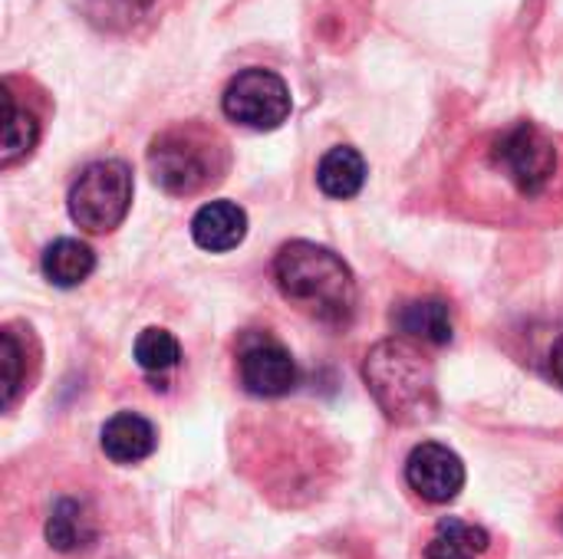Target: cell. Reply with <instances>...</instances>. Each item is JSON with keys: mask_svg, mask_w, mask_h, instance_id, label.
Returning <instances> with one entry per match:
<instances>
[{"mask_svg": "<svg viewBox=\"0 0 563 559\" xmlns=\"http://www.w3.org/2000/svg\"><path fill=\"white\" fill-rule=\"evenodd\" d=\"M274 280L280 293L317 323L346 326L353 320L356 280L333 250L310 241H290L274 260Z\"/></svg>", "mask_w": 563, "mask_h": 559, "instance_id": "cell-1", "label": "cell"}, {"mask_svg": "<svg viewBox=\"0 0 563 559\" xmlns=\"http://www.w3.org/2000/svg\"><path fill=\"white\" fill-rule=\"evenodd\" d=\"M363 379L389 422L419 425L435 415L432 362L409 339H383L363 362Z\"/></svg>", "mask_w": 563, "mask_h": 559, "instance_id": "cell-2", "label": "cell"}, {"mask_svg": "<svg viewBox=\"0 0 563 559\" xmlns=\"http://www.w3.org/2000/svg\"><path fill=\"white\" fill-rule=\"evenodd\" d=\"M228 165L224 142L201 125H178L162 132L148 148V168L168 194H198L214 185Z\"/></svg>", "mask_w": 563, "mask_h": 559, "instance_id": "cell-3", "label": "cell"}, {"mask_svg": "<svg viewBox=\"0 0 563 559\" xmlns=\"http://www.w3.org/2000/svg\"><path fill=\"white\" fill-rule=\"evenodd\" d=\"M132 168L119 158L92 161L69 188V217L89 234L115 231L132 208Z\"/></svg>", "mask_w": 563, "mask_h": 559, "instance_id": "cell-4", "label": "cell"}, {"mask_svg": "<svg viewBox=\"0 0 563 559\" xmlns=\"http://www.w3.org/2000/svg\"><path fill=\"white\" fill-rule=\"evenodd\" d=\"M492 165L521 198H541L558 175V145L534 122H515L495 138Z\"/></svg>", "mask_w": 563, "mask_h": 559, "instance_id": "cell-5", "label": "cell"}, {"mask_svg": "<svg viewBox=\"0 0 563 559\" xmlns=\"http://www.w3.org/2000/svg\"><path fill=\"white\" fill-rule=\"evenodd\" d=\"M221 109L231 122L257 132L280 128L294 109L287 82L274 69H244L238 72L221 99Z\"/></svg>", "mask_w": 563, "mask_h": 559, "instance_id": "cell-6", "label": "cell"}, {"mask_svg": "<svg viewBox=\"0 0 563 559\" xmlns=\"http://www.w3.org/2000/svg\"><path fill=\"white\" fill-rule=\"evenodd\" d=\"M406 481L426 504H452L465 488V465L452 448L422 441L406 461Z\"/></svg>", "mask_w": 563, "mask_h": 559, "instance_id": "cell-7", "label": "cell"}, {"mask_svg": "<svg viewBox=\"0 0 563 559\" xmlns=\"http://www.w3.org/2000/svg\"><path fill=\"white\" fill-rule=\"evenodd\" d=\"M238 372H241V385L257 399H280L294 392L300 379L294 356L274 339L251 343L238 359Z\"/></svg>", "mask_w": 563, "mask_h": 559, "instance_id": "cell-8", "label": "cell"}, {"mask_svg": "<svg viewBox=\"0 0 563 559\" xmlns=\"http://www.w3.org/2000/svg\"><path fill=\"white\" fill-rule=\"evenodd\" d=\"M191 237L201 250L228 254L247 237V214L234 201H208L191 217Z\"/></svg>", "mask_w": 563, "mask_h": 559, "instance_id": "cell-9", "label": "cell"}, {"mask_svg": "<svg viewBox=\"0 0 563 559\" xmlns=\"http://www.w3.org/2000/svg\"><path fill=\"white\" fill-rule=\"evenodd\" d=\"M99 445H102V455L109 461H115V465H139V461H145L155 451L158 435H155L148 418L135 415V412H119V415H112L102 425Z\"/></svg>", "mask_w": 563, "mask_h": 559, "instance_id": "cell-10", "label": "cell"}, {"mask_svg": "<svg viewBox=\"0 0 563 559\" xmlns=\"http://www.w3.org/2000/svg\"><path fill=\"white\" fill-rule=\"evenodd\" d=\"M393 326L416 339V343H429V346H449L452 343V333H455V323H452V310L445 300H409L402 306H396L393 313Z\"/></svg>", "mask_w": 563, "mask_h": 559, "instance_id": "cell-11", "label": "cell"}, {"mask_svg": "<svg viewBox=\"0 0 563 559\" xmlns=\"http://www.w3.org/2000/svg\"><path fill=\"white\" fill-rule=\"evenodd\" d=\"M96 537H99L96 517H92V511L82 501L63 497V501L53 504L49 521H46V540H49L53 550H59V554H79V550L92 547Z\"/></svg>", "mask_w": 563, "mask_h": 559, "instance_id": "cell-12", "label": "cell"}, {"mask_svg": "<svg viewBox=\"0 0 563 559\" xmlns=\"http://www.w3.org/2000/svg\"><path fill=\"white\" fill-rule=\"evenodd\" d=\"M317 185L327 198L346 201L356 198L366 185V161L356 148L350 145H336L330 148L320 165H317Z\"/></svg>", "mask_w": 563, "mask_h": 559, "instance_id": "cell-13", "label": "cell"}, {"mask_svg": "<svg viewBox=\"0 0 563 559\" xmlns=\"http://www.w3.org/2000/svg\"><path fill=\"white\" fill-rule=\"evenodd\" d=\"M96 270V254L89 244L76 241V237H59L43 250V277L53 287H79L82 280H89V273Z\"/></svg>", "mask_w": 563, "mask_h": 559, "instance_id": "cell-14", "label": "cell"}, {"mask_svg": "<svg viewBox=\"0 0 563 559\" xmlns=\"http://www.w3.org/2000/svg\"><path fill=\"white\" fill-rule=\"evenodd\" d=\"M492 547V537L485 527L459 521V517H445L439 521L429 547H426V559H482Z\"/></svg>", "mask_w": 563, "mask_h": 559, "instance_id": "cell-15", "label": "cell"}, {"mask_svg": "<svg viewBox=\"0 0 563 559\" xmlns=\"http://www.w3.org/2000/svg\"><path fill=\"white\" fill-rule=\"evenodd\" d=\"M40 138V122L30 109H20L13 92L3 86V132H0V165L13 168L20 158L33 152Z\"/></svg>", "mask_w": 563, "mask_h": 559, "instance_id": "cell-16", "label": "cell"}, {"mask_svg": "<svg viewBox=\"0 0 563 559\" xmlns=\"http://www.w3.org/2000/svg\"><path fill=\"white\" fill-rule=\"evenodd\" d=\"M132 356H135V362H139L145 372H168V369H175V366H178V359H181V346H178V339H175L168 329L152 326V329L139 333Z\"/></svg>", "mask_w": 563, "mask_h": 559, "instance_id": "cell-17", "label": "cell"}, {"mask_svg": "<svg viewBox=\"0 0 563 559\" xmlns=\"http://www.w3.org/2000/svg\"><path fill=\"white\" fill-rule=\"evenodd\" d=\"M0 362H3V409H13L26 389V343H20L13 326L0 333Z\"/></svg>", "mask_w": 563, "mask_h": 559, "instance_id": "cell-18", "label": "cell"}, {"mask_svg": "<svg viewBox=\"0 0 563 559\" xmlns=\"http://www.w3.org/2000/svg\"><path fill=\"white\" fill-rule=\"evenodd\" d=\"M551 376H554V382L563 389V336L554 343V349H551Z\"/></svg>", "mask_w": 563, "mask_h": 559, "instance_id": "cell-19", "label": "cell"}, {"mask_svg": "<svg viewBox=\"0 0 563 559\" xmlns=\"http://www.w3.org/2000/svg\"><path fill=\"white\" fill-rule=\"evenodd\" d=\"M122 3H125V7H132V10H148L155 0H122Z\"/></svg>", "mask_w": 563, "mask_h": 559, "instance_id": "cell-20", "label": "cell"}]
</instances>
